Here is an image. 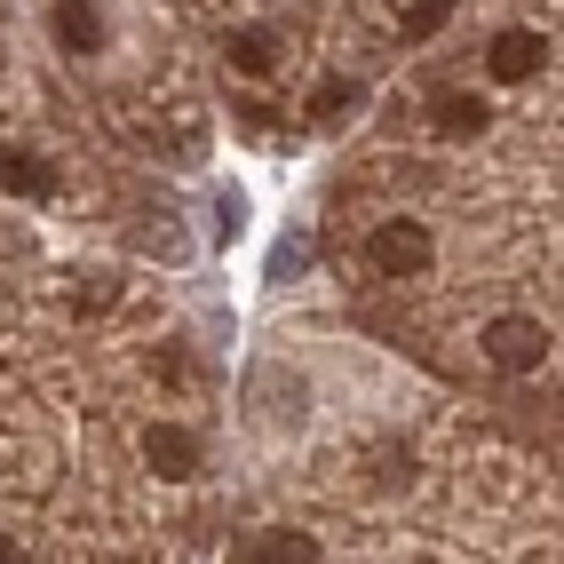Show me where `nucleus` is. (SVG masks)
<instances>
[{
    "instance_id": "obj_1",
    "label": "nucleus",
    "mask_w": 564,
    "mask_h": 564,
    "mask_svg": "<svg viewBox=\"0 0 564 564\" xmlns=\"http://www.w3.org/2000/svg\"><path fill=\"white\" fill-rule=\"evenodd\" d=\"M366 262L382 279H422L430 271V231L413 215H390V223H373V239H366Z\"/></svg>"
},
{
    "instance_id": "obj_2",
    "label": "nucleus",
    "mask_w": 564,
    "mask_h": 564,
    "mask_svg": "<svg viewBox=\"0 0 564 564\" xmlns=\"http://www.w3.org/2000/svg\"><path fill=\"white\" fill-rule=\"evenodd\" d=\"M485 72H494V88H524L533 72H549V41L541 32H494V48H485Z\"/></svg>"
},
{
    "instance_id": "obj_3",
    "label": "nucleus",
    "mask_w": 564,
    "mask_h": 564,
    "mask_svg": "<svg viewBox=\"0 0 564 564\" xmlns=\"http://www.w3.org/2000/svg\"><path fill=\"white\" fill-rule=\"evenodd\" d=\"M485 358L509 366V373H533L549 358V326L541 318H494V326H485Z\"/></svg>"
},
{
    "instance_id": "obj_4",
    "label": "nucleus",
    "mask_w": 564,
    "mask_h": 564,
    "mask_svg": "<svg viewBox=\"0 0 564 564\" xmlns=\"http://www.w3.org/2000/svg\"><path fill=\"white\" fill-rule=\"evenodd\" d=\"M48 32H56V48H64V56H96V48H104V17L88 9V0H56Z\"/></svg>"
},
{
    "instance_id": "obj_5",
    "label": "nucleus",
    "mask_w": 564,
    "mask_h": 564,
    "mask_svg": "<svg viewBox=\"0 0 564 564\" xmlns=\"http://www.w3.org/2000/svg\"><path fill=\"white\" fill-rule=\"evenodd\" d=\"M143 462L167 469V477H192V469H199V437L175 430V422H160V430H143Z\"/></svg>"
},
{
    "instance_id": "obj_6",
    "label": "nucleus",
    "mask_w": 564,
    "mask_h": 564,
    "mask_svg": "<svg viewBox=\"0 0 564 564\" xmlns=\"http://www.w3.org/2000/svg\"><path fill=\"white\" fill-rule=\"evenodd\" d=\"M0 192L41 199V192H48V160H32V152H0Z\"/></svg>"
},
{
    "instance_id": "obj_7",
    "label": "nucleus",
    "mask_w": 564,
    "mask_h": 564,
    "mask_svg": "<svg viewBox=\"0 0 564 564\" xmlns=\"http://www.w3.org/2000/svg\"><path fill=\"white\" fill-rule=\"evenodd\" d=\"M231 64L262 80V72L279 64V32H262V24H254V32H231Z\"/></svg>"
},
{
    "instance_id": "obj_8",
    "label": "nucleus",
    "mask_w": 564,
    "mask_h": 564,
    "mask_svg": "<svg viewBox=\"0 0 564 564\" xmlns=\"http://www.w3.org/2000/svg\"><path fill=\"white\" fill-rule=\"evenodd\" d=\"M485 128V96H437V135H477Z\"/></svg>"
},
{
    "instance_id": "obj_9",
    "label": "nucleus",
    "mask_w": 564,
    "mask_h": 564,
    "mask_svg": "<svg viewBox=\"0 0 564 564\" xmlns=\"http://www.w3.org/2000/svg\"><path fill=\"white\" fill-rule=\"evenodd\" d=\"M254 564H318V541L311 533H271L254 549Z\"/></svg>"
},
{
    "instance_id": "obj_10",
    "label": "nucleus",
    "mask_w": 564,
    "mask_h": 564,
    "mask_svg": "<svg viewBox=\"0 0 564 564\" xmlns=\"http://www.w3.org/2000/svg\"><path fill=\"white\" fill-rule=\"evenodd\" d=\"M294 271H311V239H303V231H286V239L271 247V279H294Z\"/></svg>"
},
{
    "instance_id": "obj_11",
    "label": "nucleus",
    "mask_w": 564,
    "mask_h": 564,
    "mask_svg": "<svg viewBox=\"0 0 564 564\" xmlns=\"http://www.w3.org/2000/svg\"><path fill=\"white\" fill-rule=\"evenodd\" d=\"M445 17H454V0H413V24H405V32L422 41V32H437Z\"/></svg>"
},
{
    "instance_id": "obj_12",
    "label": "nucleus",
    "mask_w": 564,
    "mask_h": 564,
    "mask_svg": "<svg viewBox=\"0 0 564 564\" xmlns=\"http://www.w3.org/2000/svg\"><path fill=\"white\" fill-rule=\"evenodd\" d=\"M0 564H24V549H17V541H0Z\"/></svg>"
}]
</instances>
